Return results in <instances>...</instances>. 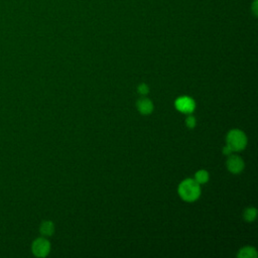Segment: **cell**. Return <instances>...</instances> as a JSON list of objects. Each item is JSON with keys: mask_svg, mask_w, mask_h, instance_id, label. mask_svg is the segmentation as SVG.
<instances>
[{"mask_svg": "<svg viewBox=\"0 0 258 258\" xmlns=\"http://www.w3.org/2000/svg\"><path fill=\"white\" fill-rule=\"evenodd\" d=\"M175 108L182 113H191L196 108L195 101L186 96L179 97L174 102Z\"/></svg>", "mask_w": 258, "mask_h": 258, "instance_id": "cell-4", "label": "cell"}, {"mask_svg": "<svg viewBox=\"0 0 258 258\" xmlns=\"http://www.w3.org/2000/svg\"><path fill=\"white\" fill-rule=\"evenodd\" d=\"M251 11L255 17L258 16V0H253L251 4Z\"/></svg>", "mask_w": 258, "mask_h": 258, "instance_id": "cell-13", "label": "cell"}, {"mask_svg": "<svg viewBox=\"0 0 258 258\" xmlns=\"http://www.w3.org/2000/svg\"><path fill=\"white\" fill-rule=\"evenodd\" d=\"M257 251L254 247H250V246H246L243 247L239 250L237 256L239 258H256L257 257Z\"/></svg>", "mask_w": 258, "mask_h": 258, "instance_id": "cell-8", "label": "cell"}, {"mask_svg": "<svg viewBox=\"0 0 258 258\" xmlns=\"http://www.w3.org/2000/svg\"><path fill=\"white\" fill-rule=\"evenodd\" d=\"M256 215H257V210L254 207H250L244 211L243 218L247 222H252L256 219Z\"/></svg>", "mask_w": 258, "mask_h": 258, "instance_id": "cell-9", "label": "cell"}, {"mask_svg": "<svg viewBox=\"0 0 258 258\" xmlns=\"http://www.w3.org/2000/svg\"><path fill=\"white\" fill-rule=\"evenodd\" d=\"M177 192L183 201L191 203L199 199L201 195V187L195 179L186 178L179 183Z\"/></svg>", "mask_w": 258, "mask_h": 258, "instance_id": "cell-1", "label": "cell"}, {"mask_svg": "<svg viewBox=\"0 0 258 258\" xmlns=\"http://www.w3.org/2000/svg\"><path fill=\"white\" fill-rule=\"evenodd\" d=\"M185 124L188 128H194L197 124V121H196V118L194 116H188L186 119H185Z\"/></svg>", "mask_w": 258, "mask_h": 258, "instance_id": "cell-12", "label": "cell"}, {"mask_svg": "<svg viewBox=\"0 0 258 258\" xmlns=\"http://www.w3.org/2000/svg\"><path fill=\"white\" fill-rule=\"evenodd\" d=\"M227 168L232 173H239L244 169V161L238 155H230L226 161Z\"/></svg>", "mask_w": 258, "mask_h": 258, "instance_id": "cell-5", "label": "cell"}, {"mask_svg": "<svg viewBox=\"0 0 258 258\" xmlns=\"http://www.w3.org/2000/svg\"><path fill=\"white\" fill-rule=\"evenodd\" d=\"M226 141L232 151H240L246 147L247 137L240 129H232L228 132Z\"/></svg>", "mask_w": 258, "mask_h": 258, "instance_id": "cell-2", "label": "cell"}, {"mask_svg": "<svg viewBox=\"0 0 258 258\" xmlns=\"http://www.w3.org/2000/svg\"><path fill=\"white\" fill-rule=\"evenodd\" d=\"M136 107L142 115H149L153 111L152 102L149 99L145 98V97H142L137 101Z\"/></svg>", "mask_w": 258, "mask_h": 258, "instance_id": "cell-6", "label": "cell"}, {"mask_svg": "<svg viewBox=\"0 0 258 258\" xmlns=\"http://www.w3.org/2000/svg\"><path fill=\"white\" fill-rule=\"evenodd\" d=\"M195 180L199 184L207 182L209 180V173H208V171H206L204 169H201V170L197 171L196 174H195Z\"/></svg>", "mask_w": 258, "mask_h": 258, "instance_id": "cell-10", "label": "cell"}, {"mask_svg": "<svg viewBox=\"0 0 258 258\" xmlns=\"http://www.w3.org/2000/svg\"><path fill=\"white\" fill-rule=\"evenodd\" d=\"M231 152H232V149H231L228 145H226V146L223 148V153H224L225 155H226V154L229 155Z\"/></svg>", "mask_w": 258, "mask_h": 258, "instance_id": "cell-14", "label": "cell"}, {"mask_svg": "<svg viewBox=\"0 0 258 258\" xmlns=\"http://www.w3.org/2000/svg\"><path fill=\"white\" fill-rule=\"evenodd\" d=\"M39 232L43 237L51 236L54 233V224L49 220L43 221L39 226Z\"/></svg>", "mask_w": 258, "mask_h": 258, "instance_id": "cell-7", "label": "cell"}, {"mask_svg": "<svg viewBox=\"0 0 258 258\" xmlns=\"http://www.w3.org/2000/svg\"><path fill=\"white\" fill-rule=\"evenodd\" d=\"M50 251V243L45 237H38L31 244V252L35 257L43 258Z\"/></svg>", "mask_w": 258, "mask_h": 258, "instance_id": "cell-3", "label": "cell"}, {"mask_svg": "<svg viewBox=\"0 0 258 258\" xmlns=\"http://www.w3.org/2000/svg\"><path fill=\"white\" fill-rule=\"evenodd\" d=\"M137 91H138L141 95H147L148 92H149V88H148V86H147L146 84L143 83V84H140V85L138 86Z\"/></svg>", "mask_w": 258, "mask_h": 258, "instance_id": "cell-11", "label": "cell"}]
</instances>
